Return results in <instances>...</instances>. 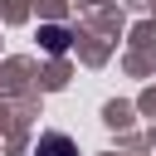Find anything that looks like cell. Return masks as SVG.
<instances>
[{
    "label": "cell",
    "mask_w": 156,
    "mask_h": 156,
    "mask_svg": "<svg viewBox=\"0 0 156 156\" xmlns=\"http://www.w3.org/2000/svg\"><path fill=\"white\" fill-rule=\"evenodd\" d=\"M34 156H78V146H73V136H63V132H44L39 146H34Z\"/></svg>",
    "instance_id": "6da1fadb"
},
{
    "label": "cell",
    "mask_w": 156,
    "mask_h": 156,
    "mask_svg": "<svg viewBox=\"0 0 156 156\" xmlns=\"http://www.w3.org/2000/svg\"><path fill=\"white\" fill-rule=\"evenodd\" d=\"M39 39H44V49H49V54H63V49H68V29H58V24H44V29H39Z\"/></svg>",
    "instance_id": "7a4b0ae2"
}]
</instances>
